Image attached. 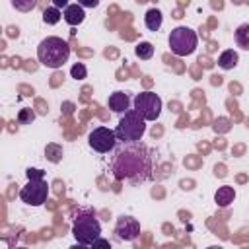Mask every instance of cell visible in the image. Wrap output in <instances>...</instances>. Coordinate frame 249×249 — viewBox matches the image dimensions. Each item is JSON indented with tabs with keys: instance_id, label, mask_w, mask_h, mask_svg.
Returning a JSON list of instances; mask_svg holds the SVG:
<instances>
[{
	"instance_id": "obj_7",
	"label": "cell",
	"mask_w": 249,
	"mask_h": 249,
	"mask_svg": "<svg viewBox=\"0 0 249 249\" xmlns=\"http://www.w3.org/2000/svg\"><path fill=\"white\" fill-rule=\"evenodd\" d=\"M132 105H134V111L148 123V121H156L161 113V97L154 91H140L134 95L132 99Z\"/></svg>"
},
{
	"instance_id": "obj_10",
	"label": "cell",
	"mask_w": 249,
	"mask_h": 249,
	"mask_svg": "<svg viewBox=\"0 0 249 249\" xmlns=\"http://www.w3.org/2000/svg\"><path fill=\"white\" fill-rule=\"evenodd\" d=\"M107 107L117 113V115H124L126 111H130V95L126 91H113L107 99Z\"/></svg>"
},
{
	"instance_id": "obj_27",
	"label": "cell",
	"mask_w": 249,
	"mask_h": 249,
	"mask_svg": "<svg viewBox=\"0 0 249 249\" xmlns=\"http://www.w3.org/2000/svg\"><path fill=\"white\" fill-rule=\"evenodd\" d=\"M12 249H27V247H12Z\"/></svg>"
},
{
	"instance_id": "obj_8",
	"label": "cell",
	"mask_w": 249,
	"mask_h": 249,
	"mask_svg": "<svg viewBox=\"0 0 249 249\" xmlns=\"http://www.w3.org/2000/svg\"><path fill=\"white\" fill-rule=\"evenodd\" d=\"M88 144L97 154H109V152H113L117 148L119 140H117L115 130H111L107 126H97L88 134Z\"/></svg>"
},
{
	"instance_id": "obj_5",
	"label": "cell",
	"mask_w": 249,
	"mask_h": 249,
	"mask_svg": "<svg viewBox=\"0 0 249 249\" xmlns=\"http://www.w3.org/2000/svg\"><path fill=\"white\" fill-rule=\"evenodd\" d=\"M72 235L76 237L78 243H86V245H91L97 237H101V224L95 218V214L91 212L78 214L72 224Z\"/></svg>"
},
{
	"instance_id": "obj_15",
	"label": "cell",
	"mask_w": 249,
	"mask_h": 249,
	"mask_svg": "<svg viewBox=\"0 0 249 249\" xmlns=\"http://www.w3.org/2000/svg\"><path fill=\"white\" fill-rule=\"evenodd\" d=\"M233 39H235V45L243 51H249V23H241L235 27L233 31Z\"/></svg>"
},
{
	"instance_id": "obj_1",
	"label": "cell",
	"mask_w": 249,
	"mask_h": 249,
	"mask_svg": "<svg viewBox=\"0 0 249 249\" xmlns=\"http://www.w3.org/2000/svg\"><path fill=\"white\" fill-rule=\"evenodd\" d=\"M109 169L117 181H126L130 185L144 183L152 179L154 154L140 142H119L109 160Z\"/></svg>"
},
{
	"instance_id": "obj_24",
	"label": "cell",
	"mask_w": 249,
	"mask_h": 249,
	"mask_svg": "<svg viewBox=\"0 0 249 249\" xmlns=\"http://www.w3.org/2000/svg\"><path fill=\"white\" fill-rule=\"evenodd\" d=\"M78 4H80L82 8H95L99 2H97V0H86V2H78Z\"/></svg>"
},
{
	"instance_id": "obj_18",
	"label": "cell",
	"mask_w": 249,
	"mask_h": 249,
	"mask_svg": "<svg viewBox=\"0 0 249 249\" xmlns=\"http://www.w3.org/2000/svg\"><path fill=\"white\" fill-rule=\"evenodd\" d=\"M70 76H72L74 80H84V78L88 76V68H86L82 62H76V64L70 68Z\"/></svg>"
},
{
	"instance_id": "obj_21",
	"label": "cell",
	"mask_w": 249,
	"mask_h": 249,
	"mask_svg": "<svg viewBox=\"0 0 249 249\" xmlns=\"http://www.w3.org/2000/svg\"><path fill=\"white\" fill-rule=\"evenodd\" d=\"M12 6H14L16 10L29 12V10H33V8L37 6V2H35V0H27V2H18V0H14V2H12Z\"/></svg>"
},
{
	"instance_id": "obj_14",
	"label": "cell",
	"mask_w": 249,
	"mask_h": 249,
	"mask_svg": "<svg viewBox=\"0 0 249 249\" xmlns=\"http://www.w3.org/2000/svg\"><path fill=\"white\" fill-rule=\"evenodd\" d=\"M161 23H163L161 12H160L158 8H150V10L146 12V16H144V25H146L150 31H160Z\"/></svg>"
},
{
	"instance_id": "obj_13",
	"label": "cell",
	"mask_w": 249,
	"mask_h": 249,
	"mask_svg": "<svg viewBox=\"0 0 249 249\" xmlns=\"http://www.w3.org/2000/svg\"><path fill=\"white\" fill-rule=\"evenodd\" d=\"M237 62H239V54H237V51H233V49H226V51H222L220 56H218V66H220L222 70H231V68L237 66Z\"/></svg>"
},
{
	"instance_id": "obj_20",
	"label": "cell",
	"mask_w": 249,
	"mask_h": 249,
	"mask_svg": "<svg viewBox=\"0 0 249 249\" xmlns=\"http://www.w3.org/2000/svg\"><path fill=\"white\" fill-rule=\"evenodd\" d=\"M33 119H35V113L31 109H21L18 113V123L19 124H29V123H33Z\"/></svg>"
},
{
	"instance_id": "obj_26",
	"label": "cell",
	"mask_w": 249,
	"mask_h": 249,
	"mask_svg": "<svg viewBox=\"0 0 249 249\" xmlns=\"http://www.w3.org/2000/svg\"><path fill=\"white\" fill-rule=\"evenodd\" d=\"M206 249H224L222 245H210V247H206Z\"/></svg>"
},
{
	"instance_id": "obj_22",
	"label": "cell",
	"mask_w": 249,
	"mask_h": 249,
	"mask_svg": "<svg viewBox=\"0 0 249 249\" xmlns=\"http://www.w3.org/2000/svg\"><path fill=\"white\" fill-rule=\"evenodd\" d=\"M89 249H111V243H109V239H105V237H97V239L89 245Z\"/></svg>"
},
{
	"instance_id": "obj_4",
	"label": "cell",
	"mask_w": 249,
	"mask_h": 249,
	"mask_svg": "<svg viewBox=\"0 0 249 249\" xmlns=\"http://www.w3.org/2000/svg\"><path fill=\"white\" fill-rule=\"evenodd\" d=\"M144 132H146V121L134 109L126 111L115 128L119 142H140Z\"/></svg>"
},
{
	"instance_id": "obj_3",
	"label": "cell",
	"mask_w": 249,
	"mask_h": 249,
	"mask_svg": "<svg viewBox=\"0 0 249 249\" xmlns=\"http://www.w3.org/2000/svg\"><path fill=\"white\" fill-rule=\"evenodd\" d=\"M27 183L19 189V198L21 202L29 206H41L47 202L49 196V183L45 181V171L37 167H27L25 169Z\"/></svg>"
},
{
	"instance_id": "obj_19",
	"label": "cell",
	"mask_w": 249,
	"mask_h": 249,
	"mask_svg": "<svg viewBox=\"0 0 249 249\" xmlns=\"http://www.w3.org/2000/svg\"><path fill=\"white\" fill-rule=\"evenodd\" d=\"M47 158L56 163V161L62 158V148L56 146V144H49V146H47Z\"/></svg>"
},
{
	"instance_id": "obj_11",
	"label": "cell",
	"mask_w": 249,
	"mask_h": 249,
	"mask_svg": "<svg viewBox=\"0 0 249 249\" xmlns=\"http://www.w3.org/2000/svg\"><path fill=\"white\" fill-rule=\"evenodd\" d=\"M62 18H64V21H66L68 25L76 27V25H80V23L86 19V10H84L78 2H76V4H68V8L62 10Z\"/></svg>"
},
{
	"instance_id": "obj_25",
	"label": "cell",
	"mask_w": 249,
	"mask_h": 249,
	"mask_svg": "<svg viewBox=\"0 0 249 249\" xmlns=\"http://www.w3.org/2000/svg\"><path fill=\"white\" fill-rule=\"evenodd\" d=\"M68 249H89V245H86V243H78V241H76V243L70 245Z\"/></svg>"
},
{
	"instance_id": "obj_12",
	"label": "cell",
	"mask_w": 249,
	"mask_h": 249,
	"mask_svg": "<svg viewBox=\"0 0 249 249\" xmlns=\"http://www.w3.org/2000/svg\"><path fill=\"white\" fill-rule=\"evenodd\" d=\"M233 200H235V189H233L231 185H222V187H218V191L214 193V202H216L218 206H222V208L230 206Z\"/></svg>"
},
{
	"instance_id": "obj_23",
	"label": "cell",
	"mask_w": 249,
	"mask_h": 249,
	"mask_svg": "<svg viewBox=\"0 0 249 249\" xmlns=\"http://www.w3.org/2000/svg\"><path fill=\"white\" fill-rule=\"evenodd\" d=\"M53 6L58 8V10H60V8L66 10V8H68V2H66V0H53Z\"/></svg>"
},
{
	"instance_id": "obj_6",
	"label": "cell",
	"mask_w": 249,
	"mask_h": 249,
	"mask_svg": "<svg viewBox=\"0 0 249 249\" xmlns=\"http://www.w3.org/2000/svg\"><path fill=\"white\" fill-rule=\"evenodd\" d=\"M198 45V35L196 31H193L187 25H179L175 29H171L169 33V49L173 54L177 56H189L196 51Z\"/></svg>"
},
{
	"instance_id": "obj_2",
	"label": "cell",
	"mask_w": 249,
	"mask_h": 249,
	"mask_svg": "<svg viewBox=\"0 0 249 249\" xmlns=\"http://www.w3.org/2000/svg\"><path fill=\"white\" fill-rule=\"evenodd\" d=\"M70 58V45L60 37H45L37 47V60L47 68H60Z\"/></svg>"
},
{
	"instance_id": "obj_17",
	"label": "cell",
	"mask_w": 249,
	"mask_h": 249,
	"mask_svg": "<svg viewBox=\"0 0 249 249\" xmlns=\"http://www.w3.org/2000/svg\"><path fill=\"white\" fill-rule=\"evenodd\" d=\"M60 18H62V12H60L58 8H54V6H47V8L43 10V21H45L47 25L58 23Z\"/></svg>"
},
{
	"instance_id": "obj_9",
	"label": "cell",
	"mask_w": 249,
	"mask_h": 249,
	"mask_svg": "<svg viewBox=\"0 0 249 249\" xmlns=\"http://www.w3.org/2000/svg\"><path fill=\"white\" fill-rule=\"evenodd\" d=\"M115 233L123 241H134L140 235V222L132 216H119L115 224Z\"/></svg>"
},
{
	"instance_id": "obj_16",
	"label": "cell",
	"mask_w": 249,
	"mask_h": 249,
	"mask_svg": "<svg viewBox=\"0 0 249 249\" xmlns=\"http://www.w3.org/2000/svg\"><path fill=\"white\" fill-rule=\"evenodd\" d=\"M134 54L142 60H150L154 56V45L150 41H140L136 47H134Z\"/></svg>"
}]
</instances>
